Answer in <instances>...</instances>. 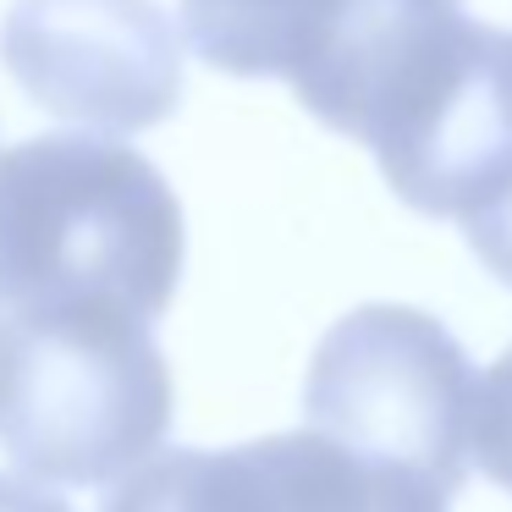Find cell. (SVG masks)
Masks as SVG:
<instances>
[{"label": "cell", "instance_id": "obj_1", "mask_svg": "<svg viewBox=\"0 0 512 512\" xmlns=\"http://www.w3.org/2000/svg\"><path fill=\"white\" fill-rule=\"evenodd\" d=\"M287 83L419 215L463 221L512 171V34L463 0H331Z\"/></svg>", "mask_w": 512, "mask_h": 512}, {"label": "cell", "instance_id": "obj_2", "mask_svg": "<svg viewBox=\"0 0 512 512\" xmlns=\"http://www.w3.org/2000/svg\"><path fill=\"white\" fill-rule=\"evenodd\" d=\"M182 281V204L138 149L45 133L0 149V314L105 303L155 325Z\"/></svg>", "mask_w": 512, "mask_h": 512}, {"label": "cell", "instance_id": "obj_3", "mask_svg": "<svg viewBox=\"0 0 512 512\" xmlns=\"http://www.w3.org/2000/svg\"><path fill=\"white\" fill-rule=\"evenodd\" d=\"M171 430L149 320L105 303L0 314V452L45 485H111Z\"/></svg>", "mask_w": 512, "mask_h": 512}, {"label": "cell", "instance_id": "obj_4", "mask_svg": "<svg viewBox=\"0 0 512 512\" xmlns=\"http://www.w3.org/2000/svg\"><path fill=\"white\" fill-rule=\"evenodd\" d=\"M474 364L435 314L408 303H364L320 336L303 380L309 430L413 474L441 490L468 474Z\"/></svg>", "mask_w": 512, "mask_h": 512}, {"label": "cell", "instance_id": "obj_5", "mask_svg": "<svg viewBox=\"0 0 512 512\" xmlns=\"http://www.w3.org/2000/svg\"><path fill=\"white\" fill-rule=\"evenodd\" d=\"M0 61L39 111L100 133L160 127L182 100V39L155 0H12Z\"/></svg>", "mask_w": 512, "mask_h": 512}, {"label": "cell", "instance_id": "obj_6", "mask_svg": "<svg viewBox=\"0 0 512 512\" xmlns=\"http://www.w3.org/2000/svg\"><path fill=\"white\" fill-rule=\"evenodd\" d=\"M265 485V512H446L452 490L397 463L353 452L320 430L248 441Z\"/></svg>", "mask_w": 512, "mask_h": 512}, {"label": "cell", "instance_id": "obj_7", "mask_svg": "<svg viewBox=\"0 0 512 512\" xmlns=\"http://www.w3.org/2000/svg\"><path fill=\"white\" fill-rule=\"evenodd\" d=\"M331 0H182V28L215 72L292 78Z\"/></svg>", "mask_w": 512, "mask_h": 512}, {"label": "cell", "instance_id": "obj_8", "mask_svg": "<svg viewBox=\"0 0 512 512\" xmlns=\"http://www.w3.org/2000/svg\"><path fill=\"white\" fill-rule=\"evenodd\" d=\"M100 512H265V485L248 441L226 452L182 446L127 468Z\"/></svg>", "mask_w": 512, "mask_h": 512}, {"label": "cell", "instance_id": "obj_9", "mask_svg": "<svg viewBox=\"0 0 512 512\" xmlns=\"http://www.w3.org/2000/svg\"><path fill=\"white\" fill-rule=\"evenodd\" d=\"M468 457L485 468V479H496L501 490H512V347L485 369V380L474 386Z\"/></svg>", "mask_w": 512, "mask_h": 512}, {"label": "cell", "instance_id": "obj_10", "mask_svg": "<svg viewBox=\"0 0 512 512\" xmlns=\"http://www.w3.org/2000/svg\"><path fill=\"white\" fill-rule=\"evenodd\" d=\"M463 232H468V248L479 254V265H485L501 287H512V171L496 182V193H485V199L463 215Z\"/></svg>", "mask_w": 512, "mask_h": 512}, {"label": "cell", "instance_id": "obj_11", "mask_svg": "<svg viewBox=\"0 0 512 512\" xmlns=\"http://www.w3.org/2000/svg\"><path fill=\"white\" fill-rule=\"evenodd\" d=\"M0 512H72L45 479H17L0 474Z\"/></svg>", "mask_w": 512, "mask_h": 512}]
</instances>
